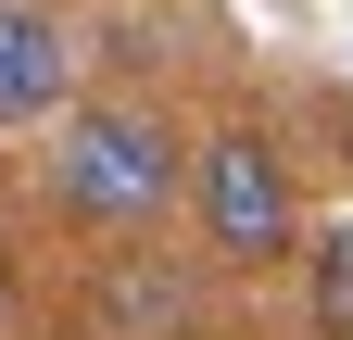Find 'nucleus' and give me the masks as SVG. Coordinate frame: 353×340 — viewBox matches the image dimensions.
Returning a JSON list of instances; mask_svg holds the SVG:
<instances>
[{
	"instance_id": "5",
	"label": "nucleus",
	"mask_w": 353,
	"mask_h": 340,
	"mask_svg": "<svg viewBox=\"0 0 353 340\" xmlns=\"http://www.w3.org/2000/svg\"><path fill=\"white\" fill-rule=\"evenodd\" d=\"M290 265H303V315H316V340H353V215H303V252H290Z\"/></svg>"
},
{
	"instance_id": "2",
	"label": "nucleus",
	"mask_w": 353,
	"mask_h": 340,
	"mask_svg": "<svg viewBox=\"0 0 353 340\" xmlns=\"http://www.w3.org/2000/svg\"><path fill=\"white\" fill-rule=\"evenodd\" d=\"M176 189L202 202L214 265H290V252H303V189H290V151L265 139V126H214Z\"/></svg>"
},
{
	"instance_id": "4",
	"label": "nucleus",
	"mask_w": 353,
	"mask_h": 340,
	"mask_svg": "<svg viewBox=\"0 0 353 340\" xmlns=\"http://www.w3.org/2000/svg\"><path fill=\"white\" fill-rule=\"evenodd\" d=\"M101 328L126 340H190L202 328V290L164 265V252H114V277H101Z\"/></svg>"
},
{
	"instance_id": "1",
	"label": "nucleus",
	"mask_w": 353,
	"mask_h": 340,
	"mask_svg": "<svg viewBox=\"0 0 353 340\" xmlns=\"http://www.w3.org/2000/svg\"><path fill=\"white\" fill-rule=\"evenodd\" d=\"M176 177H190V139H176L152 101H88V114H63V139H51V215L114 227V240L164 227Z\"/></svg>"
},
{
	"instance_id": "3",
	"label": "nucleus",
	"mask_w": 353,
	"mask_h": 340,
	"mask_svg": "<svg viewBox=\"0 0 353 340\" xmlns=\"http://www.w3.org/2000/svg\"><path fill=\"white\" fill-rule=\"evenodd\" d=\"M63 76H76L63 13H51V0H0V126H13V114H51Z\"/></svg>"
}]
</instances>
